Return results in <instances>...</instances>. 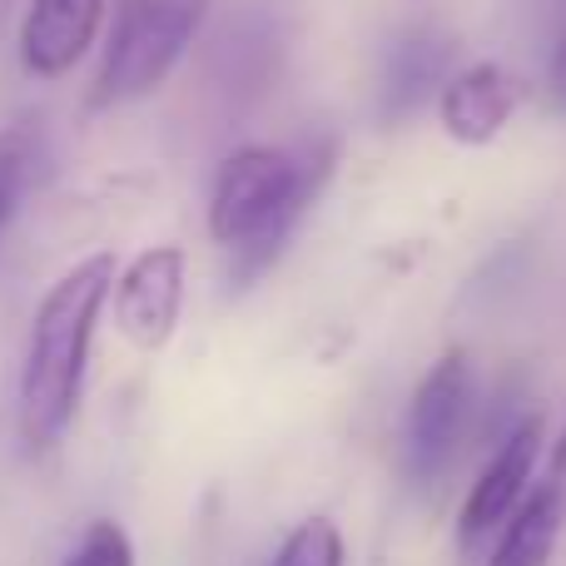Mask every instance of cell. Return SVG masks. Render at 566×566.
<instances>
[{"mask_svg":"<svg viewBox=\"0 0 566 566\" xmlns=\"http://www.w3.org/2000/svg\"><path fill=\"white\" fill-rule=\"evenodd\" d=\"M517 109V80L502 65H468L438 90V115L458 145H492Z\"/></svg>","mask_w":566,"mask_h":566,"instance_id":"obj_9","label":"cell"},{"mask_svg":"<svg viewBox=\"0 0 566 566\" xmlns=\"http://www.w3.org/2000/svg\"><path fill=\"white\" fill-rule=\"evenodd\" d=\"M269 566H343V532L328 517H308L283 537L279 557Z\"/></svg>","mask_w":566,"mask_h":566,"instance_id":"obj_12","label":"cell"},{"mask_svg":"<svg viewBox=\"0 0 566 566\" xmlns=\"http://www.w3.org/2000/svg\"><path fill=\"white\" fill-rule=\"evenodd\" d=\"M537 442H542V422L532 412H522L502 442L492 448L488 468L482 478L472 482L468 502H462V517H458V552L462 562H482L492 552V542L502 537V527L512 522V512L522 507L527 497V482H532V462H537Z\"/></svg>","mask_w":566,"mask_h":566,"instance_id":"obj_5","label":"cell"},{"mask_svg":"<svg viewBox=\"0 0 566 566\" xmlns=\"http://www.w3.org/2000/svg\"><path fill=\"white\" fill-rule=\"evenodd\" d=\"M552 492H557V502H562V512H566V432H562V442H557V458H552V482H547Z\"/></svg>","mask_w":566,"mask_h":566,"instance_id":"obj_15","label":"cell"},{"mask_svg":"<svg viewBox=\"0 0 566 566\" xmlns=\"http://www.w3.org/2000/svg\"><path fill=\"white\" fill-rule=\"evenodd\" d=\"M60 566H135V542H129V532L119 522L95 517Z\"/></svg>","mask_w":566,"mask_h":566,"instance_id":"obj_13","label":"cell"},{"mask_svg":"<svg viewBox=\"0 0 566 566\" xmlns=\"http://www.w3.org/2000/svg\"><path fill=\"white\" fill-rule=\"evenodd\" d=\"M45 175V139L35 125H6L0 129V244L15 224L25 195Z\"/></svg>","mask_w":566,"mask_h":566,"instance_id":"obj_11","label":"cell"},{"mask_svg":"<svg viewBox=\"0 0 566 566\" xmlns=\"http://www.w3.org/2000/svg\"><path fill=\"white\" fill-rule=\"evenodd\" d=\"M109 308H115V328L135 348H165L179 328V308H185V249L155 244L135 254L109 283Z\"/></svg>","mask_w":566,"mask_h":566,"instance_id":"obj_6","label":"cell"},{"mask_svg":"<svg viewBox=\"0 0 566 566\" xmlns=\"http://www.w3.org/2000/svg\"><path fill=\"white\" fill-rule=\"evenodd\" d=\"M562 502L557 492L542 482L532 497H522V507L512 512V522L502 527V537L492 542L488 566H547L552 547H557V532H562Z\"/></svg>","mask_w":566,"mask_h":566,"instance_id":"obj_10","label":"cell"},{"mask_svg":"<svg viewBox=\"0 0 566 566\" xmlns=\"http://www.w3.org/2000/svg\"><path fill=\"white\" fill-rule=\"evenodd\" d=\"M547 90H552V99H557V109H562V115H566V35H562V45H557V50H552Z\"/></svg>","mask_w":566,"mask_h":566,"instance_id":"obj_14","label":"cell"},{"mask_svg":"<svg viewBox=\"0 0 566 566\" xmlns=\"http://www.w3.org/2000/svg\"><path fill=\"white\" fill-rule=\"evenodd\" d=\"M115 274L119 269L109 254L80 259L70 274L50 283V293L40 298L35 318H30L25 363H20V438L35 452L55 448L75 422L90 368V343H95V323L109 303Z\"/></svg>","mask_w":566,"mask_h":566,"instance_id":"obj_2","label":"cell"},{"mask_svg":"<svg viewBox=\"0 0 566 566\" xmlns=\"http://www.w3.org/2000/svg\"><path fill=\"white\" fill-rule=\"evenodd\" d=\"M105 25V0H30L20 15V65L35 80H60L85 60Z\"/></svg>","mask_w":566,"mask_h":566,"instance_id":"obj_7","label":"cell"},{"mask_svg":"<svg viewBox=\"0 0 566 566\" xmlns=\"http://www.w3.org/2000/svg\"><path fill=\"white\" fill-rule=\"evenodd\" d=\"M209 0H119L105 35L90 109H119L155 95L205 25Z\"/></svg>","mask_w":566,"mask_h":566,"instance_id":"obj_3","label":"cell"},{"mask_svg":"<svg viewBox=\"0 0 566 566\" xmlns=\"http://www.w3.org/2000/svg\"><path fill=\"white\" fill-rule=\"evenodd\" d=\"M333 169L328 149H279V145H244L219 165L214 195H209V234L229 249V279L249 289L274 269L289 249L298 219L318 199L323 179Z\"/></svg>","mask_w":566,"mask_h":566,"instance_id":"obj_1","label":"cell"},{"mask_svg":"<svg viewBox=\"0 0 566 566\" xmlns=\"http://www.w3.org/2000/svg\"><path fill=\"white\" fill-rule=\"evenodd\" d=\"M472 408H478L472 358L462 348H452L432 363L428 378L412 392L408 428H402V468H408L412 488H438L448 478L462 438L472 428Z\"/></svg>","mask_w":566,"mask_h":566,"instance_id":"obj_4","label":"cell"},{"mask_svg":"<svg viewBox=\"0 0 566 566\" xmlns=\"http://www.w3.org/2000/svg\"><path fill=\"white\" fill-rule=\"evenodd\" d=\"M452 40L432 25H412L382 55V85H378V115L388 125L418 115L442 85H448V65H452Z\"/></svg>","mask_w":566,"mask_h":566,"instance_id":"obj_8","label":"cell"}]
</instances>
